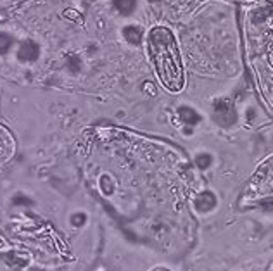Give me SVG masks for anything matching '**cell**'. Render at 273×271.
Instances as JSON below:
<instances>
[{
	"mask_svg": "<svg viewBox=\"0 0 273 271\" xmlns=\"http://www.w3.org/2000/svg\"><path fill=\"white\" fill-rule=\"evenodd\" d=\"M149 54L161 83L168 90L178 92L183 87V69L180 50L173 33L164 26L150 29L149 33Z\"/></svg>",
	"mask_w": 273,
	"mask_h": 271,
	"instance_id": "obj_1",
	"label": "cell"
},
{
	"mask_svg": "<svg viewBox=\"0 0 273 271\" xmlns=\"http://www.w3.org/2000/svg\"><path fill=\"white\" fill-rule=\"evenodd\" d=\"M213 116H215L216 123L223 126H230L237 121V114H235L234 106H232V102L227 99L216 100L215 109H213Z\"/></svg>",
	"mask_w": 273,
	"mask_h": 271,
	"instance_id": "obj_2",
	"label": "cell"
},
{
	"mask_svg": "<svg viewBox=\"0 0 273 271\" xmlns=\"http://www.w3.org/2000/svg\"><path fill=\"white\" fill-rule=\"evenodd\" d=\"M40 54V47L36 45L35 42H26L23 43V47L17 52V57L21 59V61H35L36 57H38Z\"/></svg>",
	"mask_w": 273,
	"mask_h": 271,
	"instance_id": "obj_3",
	"label": "cell"
},
{
	"mask_svg": "<svg viewBox=\"0 0 273 271\" xmlns=\"http://www.w3.org/2000/svg\"><path fill=\"white\" fill-rule=\"evenodd\" d=\"M178 116L185 125H197L199 121H201V116H199L194 109H190V107H180Z\"/></svg>",
	"mask_w": 273,
	"mask_h": 271,
	"instance_id": "obj_4",
	"label": "cell"
},
{
	"mask_svg": "<svg viewBox=\"0 0 273 271\" xmlns=\"http://www.w3.org/2000/svg\"><path fill=\"white\" fill-rule=\"evenodd\" d=\"M123 36L130 43H138L140 40H142V29H140L138 26H135V24L127 26V28L123 29Z\"/></svg>",
	"mask_w": 273,
	"mask_h": 271,
	"instance_id": "obj_5",
	"label": "cell"
},
{
	"mask_svg": "<svg viewBox=\"0 0 273 271\" xmlns=\"http://www.w3.org/2000/svg\"><path fill=\"white\" fill-rule=\"evenodd\" d=\"M114 5H116V9L120 10L121 14L128 16V14H132L135 10L136 0H114Z\"/></svg>",
	"mask_w": 273,
	"mask_h": 271,
	"instance_id": "obj_6",
	"label": "cell"
},
{
	"mask_svg": "<svg viewBox=\"0 0 273 271\" xmlns=\"http://www.w3.org/2000/svg\"><path fill=\"white\" fill-rule=\"evenodd\" d=\"M215 206V197H213L211 194H204L201 195V197L197 199V207L199 209H211V207Z\"/></svg>",
	"mask_w": 273,
	"mask_h": 271,
	"instance_id": "obj_7",
	"label": "cell"
},
{
	"mask_svg": "<svg viewBox=\"0 0 273 271\" xmlns=\"http://www.w3.org/2000/svg\"><path fill=\"white\" fill-rule=\"evenodd\" d=\"M12 45V38L5 33H0V54H5L7 50Z\"/></svg>",
	"mask_w": 273,
	"mask_h": 271,
	"instance_id": "obj_8",
	"label": "cell"
},
{
	"mask_svg": "<svg viewBox=\"0 0 273 271\" xmlns=\"http://www.w3.org/2000/svg\"><path fill=\"white\" fill-rule=\"evenodd\" d=\"M197 164L201 166V168H208V166L211 164V155H206V154L199 155V157H197Z\"/></svg>",
	"mask_w": 273,
	"mask_h": 271,
	"instance_id": "obj_9",
	"label": "cell"
},
{
	"mask_svg": "<svg viewBox=\"0 0 273 271\" xmlns=\"http://www.w3.org/2000/svg\"><path fill=\"white\" fill-rule=\"evenodd\" d=\"M156 271H166V270H156Z\"/></svg>",
	"mask_w": 273,
	"mask_h": 271,
	"instance_id": "obj_10",
	"label": "cell"
}]
</instances>
